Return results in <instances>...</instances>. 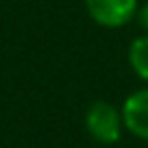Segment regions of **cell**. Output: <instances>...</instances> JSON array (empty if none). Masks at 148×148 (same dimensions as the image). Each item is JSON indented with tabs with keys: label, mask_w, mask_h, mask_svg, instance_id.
Masks as SVG:
<instances>
[{
	"label": "cell",
	"mask_w": 148,
	"mask_h": 148,
	"mask_svg": "<svg viewBox=\"0 0 148 148\" xmlns=\"http://www.w3.org/2000/svg\"><path fill=\"white\" fill-rule=\"evenodd\" d=\"M85 126L87 133L100 144H116L122 135L124 120H122V111L107 100H96L85 113Z\"/></svg>",
	"instance_id": "obj_1"
},
{
	"label": "cell",
	"mask_w": 148,
	"mask_h": 148,
	"mask_svg": "<svg viewBox=\"0 0 148 148\" xmlns=\"http://www.w3.org/2000/svg\"><path fill=\"white\" fill-rule=\"evenodd\" d=\"M89 18L105 28H120L137 13V0H85Z\"/></svg>",
	"instance_id": "obj_2"
},
{
	"label": "cell",
	"mask_w": 148,
	"mask_h": 148,
	"mask_svg": "<svg viewBox=\"0 0 148 148\" xmlns=\"http://www.w3.org/2000/svg\"><path fill=\"white\" fill-rule=\"evenodd\" d=\"M124 126L139 139L148 142V87L133 92L122 105Z\"/></svg>",
	"instance_id": "obj_3"
},
{
	"label": "cell",
	"mask_w": 148,
	"mask_h": 148,
	"mask_svg": "<svg viewBox=\"0 0 148 148\" xmlns=\"http://www.w3.org/2000/svg\"><path fill=\"white\" fill-rule=\"evenodd\" d=\"M129 63L139 79L148 83V35L146 33L137 39H133V44L129 48Z\"/></svg>",
	"instance_id": "obj_4"
},
{
	"label": "cell",
	"mask_w": 148,
	"mask_h": 148,
	"mask_svg": "<svg viewBox=\"0 0 148 148\" xmlns=\"http://www.w3.org/2000/svg\"><path fill=\"white\" fill-rule=\"evenodd\" d=\"M135 18H137L139 26L144 28V33L148 35V2L144 7H137V13H135Z\"/></svg>",
	"instance_id": "obj_5"
}]
</instances>
